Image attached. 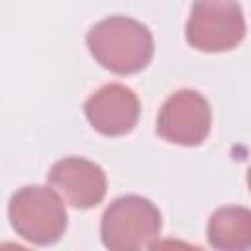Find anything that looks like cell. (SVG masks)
Returning a JSON list of instances; mask_svg holds the SVG:
<instances>
[{"label": "cell", "mask_w": 251, "mask_h": 251, "mask_svg": "<svg viewBox=\"0 0 251 251\" xmlns=\"http://www.w3.org/2000/svg\"><path fill=\"white\" fill-rule=\"evenodd\" d=\"M65 200L47 186L20 188L8 206L10 224L20 237L35 245L55 243L67 229Z\"/></svg>", "instance_id": "2"}, {"label": "cell", "mask_w": 251, "mask_h": 251, "mask_svg": "<svg viewBox=\"0 0 251 251\" xmlns=\"http://www.w3.org/2000/svg\"><path fill=\"white\" fill-rule=\"evenodd\" d=\"M102 241L114 251H137L153 247L161 233V214L147 198L129 194L116 198L104 212Z\"/></svg>", "instance_id": "3"}, {"label": "cell", "mask_w": 251, "mask_h": 251, "mask_svg": "<svg viewBox=\"0 0 251 251\" xmlns=\"http://www.w3.org/2000/svg\"><path fill=\"white\" fill-rule=\"evenodd\" d=\"M247 186H249V190H251V167H249V173H247Z\"/></svg>", "instance_id": "9"}, {"label": "cell", "mask_w": 251, "mask_h": 251, "mask_svg": "<svg viewBox=\"0 0 251 251\" xmlns=\"http://www.w3.org/2000/svg\"><path fill=\"white\" fill-rule=\"evenodd\" d=\"M49 186L71 206L86 210L106 196V175L100 165L82 157H65L49 171Z\"/></svg>", "instance_id": "6"}, {"label": "cell", "mask_w": 251, "mask_h": 251, "mask_svg": "<svg viewBox=\"0 0 251 251\" xmlns=\"http://www.w3.org/2000/svg\"><path fill=\"white\" fill-rule=\"evenodd\" d=\"M208 241L214 249L243 251L251 247V210L226 206L212 214L208 222Z\"/></svg>", "instance_id": "8"}, {"label": "cell", "mask_w": 251, "mask_h": 251, "mask_svg": "<svg viewBox=\"0 0 251 251\" xmlns=\"http://www.w3.org/2000/svg\"><path fill=\"white\" fill-rule=\"evenodd\" d=\"M245 29L237 0H194L186 22V41L198 51L222 53L237 47Z\"/></svg>", "instance_id": "4"}, {"label": "cell", "mask_w": 251, "mask_h": 251, "mask_svg": "<svg viewBox=\"0 0 251 251\" xmlns=\"http://www.w3.org/2000/svg\"><path fill=\"white\" fill-rule=\"evenodd\" d=\"M212 126V112L208 100L190 88L178 90L165 100L157 116V133L176 145H200Z\"/></svg>", "instance_id": "5"}, {"label": "cell", "mask_w": 251, "mask_h": 251, "mask_svg": "<svg viewBox=\"0 0 251 251\" xmlns=\"http://www.w3.org/2000/svg\"><path fill=\"white\" fill-rule=\"evenodd\" d=\"M86 45L96 63L116 75L139 73L153 57V35L149 27L126 16H112L92 25Z\"/></svg>", "instance_id": "1"}, {"label": "cell", "mask_w": 251, "mask_h": 251, "mask_svg": "<svg viewBox=\"0 0 251 251\" xmlns=\"http://www.w3.org/2000/svg\"><path fill=\"white\" fill-rule=\"evenodd\" d=\"M84 114L102 135H126L139 120V100L131 88L112 82L84 102Z\"/></svg>", "instance_id": "7"}]
</instances>
